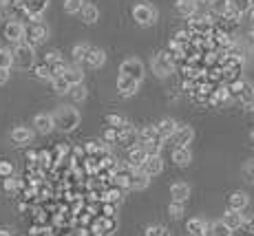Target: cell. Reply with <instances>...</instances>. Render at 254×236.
<instances>
[{"label": "cell", "mask_w": 254, "mask_h": 236, "mask_svg": "<svg viewBox=\"0 0 254 236\" xmlns=\"http://www.w3.org/2000/svg\"><path fill=\"white\" fill-rule=\"evenodd\" d=\"M11 141L18 146H27L33 141V130L27 128V126H16V128L11 130Z\"/></svg>", "instance_id": "cell-13"}, {"label": "cell", "mask_w": 254, "mask_h": 236, "mask_svg": "<svg viewBox=\"0 0 254 236\" xmlns=\"http://www.w3.org/2000/svg\"><path fill=\"white\" fill-rule=\"evenodd\" d=\"M230 7L234 9V11H239V13L243 16V13H246L248 9L252 7V2H250V0H230Z\"/></svg>", "instance_id": "cell-37"}, {"label": "cell", "mask_w": 254, "mask_h": 236, "mask_svg": "<svg viewBox=\"0 0 254 236\" xmlns=\"http://www.w3.org/2000/svg\"><path fill=\"white\" fill-rule=\"evenodd\" d=\"M197 2H199V0H197ZM206 2H210V0H206Z\"/></svg>", "instance_id": "cell-48"}, {"label": "cell", "mask_w": 254, "mask_h": 236, "mask_svg": "<svg viewBox=\"0 0 254 236\" xmlns=\"http://www.w3.org/2000/svg\"><path fill=\"white\" fill-rule=\"evenodd\" d=\"M243 175H246V179L250 181V183H254V159H250L246 164V168H243Z\"/></svg>", "instance_id": "cell-43"}, {"label": "cell", "mask_w": 254, "mask_h": 236, "mask_svg": "<svg viewBox=\"0 0 254 236\" xmlns=\"http://www.w3.org/2000/svg\"><path fill=\"white\" fill-rule=\"evenodd\" d=\"M7 80H9V68H0V84H4Z\"/></svg>", "instance_id": "cell-45"}, {"label": "cell", "mask_w": 254, "mask_h": 236, "mask_svg": "<svg viewBox=\"0 0 254 236\" xmlns=\"http://www.w3.org/2000/svg\"><path fill=\"white\" fill-rule=\"evenodd\" d=\"M230 234H232V230L228 228L223 221H214V223H210L208 230H206V236H230Z\"/></svg>", "instance_id": "cell-27"}, {"label": "cell", "mask_w": 254, "mask_h": 236, "mask_svg": "<svg viewBox=\"0 0 254 236\" xmlns=\"http://www.w3.org/2000/svg\"><path fill=\"white\" fill-rule=\"evenodd\" d=\"M141 172H144L146 177H157V175H162L164 172V161H162V157H146V161L141 164Z\"/></svg>", "instance_id": "cell-9"}, {"label": "cell", "mask_w": 254, "mask_h": 236, "mask_svg": "<svg viewBox=\"0 0 254 236\" xmlns=\"http://www.w3.org/2000/svg\"><path fill=\"white\" fill-rule=\"evenodd\" d=\"M150 183V177H146L141 170H135L133 175H130V188L133 190H146Z\"/></svg>", "instance_id": "cell-26"}, {"label": "cell", "mask_w": 254, "mask_h": 236, "mask_svg": "<svg viewBox=\"0 0 254 236\" xmlns=\"http://www.w3.org/2000/svg\"><path fill=\"white\" fill-rule=\"evenodd\" d=\"M239 100H241V104L246 106V111H254V86L250 82H243L241 93H239Z\"/></svg>", "instance_id": "cell-19"}, {"label": "cell", "mask_w": 254, "mask_h": 236, "mask_svg": "<svg viewBox=\"0 0 254 236\" xmlns=\"http://www.w3.org/2000/svg\"><path fill=\"white\" fill-rule=\"evenodd\" d=\"M144 64H141V60H137V58H128V60H124L122 62V66H120V75L122 77H128V80H133V82H139L144 80Z\"/></svg>", "instance_id": "cell-5"}, {"label": "cell", "mask_w": 254, "mask_h": 236, "mask_svg": "<svg viewBox=\"0 0 254 236\" xmlns=\"http://www.w3.org/2000/svg\"><path fill=\"white\" fill-rule=\"evenodd\" d=\"M0 18H2V9H0Z\"/></svg>", "instance_id": "cell-47"}, {"label": "cell", "mask_w": 254, "mask_h": 236, "mask_svg": "<svg viewBox=\"0 0 254 236\" xmlns=\"http://www.w3.org/2000/svg\"><path fill=\"white\" fill-rule=\"evenodd\" d=\"M62 77L69 82V86H75V84H82V82H84V71H82L80 64H66Z\"/></svg>", "instance_id": "cell-12"}, {"label": "cell", "mask_w": 254, "mask_h": 236, "mask_svg": "<svg viewBox=\"0 0 254 236\" xmlns=\"http://www.w3.org/2000/svg\"><path fill=\"white\" fill-rule=\"evenodd\" d=\"M33 73H36V77H38V80H49V82L53 80V73H51V68H49L47 64L36 66V68H33Z\"/></svg>", "instance_id": "cell-36"}, {"label": "cell", "mask_w": 254, "mask_h": 236, "mask_svg": "<svg viewBox=\"0 0 254 236\" xmlns=\"http://www.w3.org/2000/svg\"><path fill=\"white\" fill-rule=\"evenodd\" d=\"M250 144H252V146H254V130H252V132H250Z\"/></svg>", "instance_id": "cell-46"}, {"label": "cell", "mask_w": 254, "mask_h": 236, "mask_svg": "<svg viewBox=\"0 0 254 236\" xmlns=\"http://www.w3.org/2000/svg\"><path fill=\"white\" fill-rule=\"evenodd\" d=\"M133 18L137 24H141V27H153L159 18V11L155 7H150V4L141 2L137 7H133Z\"/></svg>", "instance_id": "cell-4"}, {"label": "cell", "mask_w": 254, "mask_h": 236, "mask_svg": "<svg viewBox=\"0 0 254 236\" xmlns=\"http://www.w3.org/2000/svg\"><path fill=\"white\" fill-rule=\"evenodd\" d=\"M146 236H170L168 232V228L162 223H153V225H148L146 228Z\"/></svg>", "instance_id": "cell-35"}, {"label": "cell", "mask_w": 254, "mask_h": 236, "mask_svg": "<svg viewBox=\"0 0 254 236\" xmlns=\"http://www.w3.org/2000/svg\"><path fill=\"white\" fill-rule=\"evenodd\" d=\"M51 117H53V126L60 128L62 132H71L80 126V113L73 106H58V111Z\"/></svg>", "instance_id": "cell-1"}, {"label": "cell", "mask_w": 254, "mask_h": 236, "mask_svg": "<svg viewBox=\"0 0 254 236\" xmlns=\"http://www.w3.org/2000/svg\"><path fill=\"white\" fill-rule=\"evenodd\" d=\"M89 51H91L89 44H75V47H73V51H71L73 64H82V62L86 60V56H89Z\"/></svg>", "instance_id": "cell-28"}, {"label": "cell", "mask_w": 254, "mask_h": 236, "mask_svg": "<svg viewBox=\"0 0 254 236\" xmlns=\"http://www.w3.org/2000/svg\"><path fill=\"white\" fill-rule=\"evenodd\" d=\"M69 95H71V100H73V102H84V100H86V95H89V91H86V86H84V84H75V86H71V88H69Z\"/></svg>", "instance_id": "cell-32"}, {"label": "cell", "mask_w": 254, "mask_h": 236, "mask_svg": "<svg viewBox=\"0 0 254 236\" xmlns=\"http://www.w3.org/2000/svg\"><path fill=\"white\" fill-rule=\"evenodd\" d=\"M18 185H20V181H18L16 177H7V179H4V190H7V192H16Z\"/></svg>", "instance_id": "cell-41"}, {"label": "cell", "mask_w": 254, "mask_h": 236, "mask_svg": "<svg viewBox=\"0 0 254 236\" xmlns=\"http://www.w3.org/2000/svg\"><path fill=\"white\" fill-rule=\"evenodd\" d=\"M80 16H82V22L84 24H95L97 20H100V11H97V7L95 4H82V9H80Z\"/></svg>", "instance_id": "cell-22"}, {"label": "cell", "mask_w": 254, "mask_h": 236, "mask_svg": "<svg viewBox=\"0 0 254 236\" xmlns=\"http://www.w3.org/2000/svg\"><path fill=\"white\" fill-rule=\"evenodd\" d=\"M141 148L148 157H159V152H162V139H153V141H146V144H141Z\"/></svg>", "instance_id": "cell-31"}, {"label": "cell", "mask_w": 254, "mask_h": 236, "mask_svg": "<svg viewBox=\"0 0 254 236\" xmlns=\"http://www.w3.org/2000/svg\"><path fill=\"white\" fill-rule=\"evenodd\" d=\"M104 62H106V53L102 51V49H97V47H91V51H89V56H86L84 64H89L93 68H100Z\"/></svg>", "instance_id": "cell-20"}, {"label": "cell", "mask_w": 254, "mask_h": 236, "mask_svg": "<svg viewBox=\"0 0 254 236\" xmlns=\"http://www.w3.org/2000/svg\"><path fill=\"white\" fill-rule=\"evenodd\" d=\"M248 208V194L246 192H232L230 199H228V210H237V212H243Z\"/></svg>", "instance_id": "cell-21"}, {"label": "cell", "mask_w": 254, "mask_h": 236, "mask_svg": "<svg viewBox=\"0 0 254 236\" xmlns=\"http://www.w3.org/2000/svg\"><path fill=\"white\" fill-rule=\"evenodd\" d=\"M49 38V29L47 24H42L40 20H31L29 24H24V44L29 47H38Z\"/></svg>", "instance_id": "cell-2"}, {"label": "cell", "mask_w": 254, "mask_h": 236, "mask_svg": "<svg viewBox=\"0 0 254 236\" xmlns=\"http://www.w3.org/2000/svg\"><path fill=\"white\" fill-rule=\"evenodd\" d=\"M16 2H18V0H16Z\"/></svg>", "instance_id": "cell-50"}, {"label": "cell", "mask_w": 254, "mask_h": 236, "mask_svg": "<svg viewBox=\"0 0 254 236\" xmlns=\"http://www.w3.org/2000/svg\"><path fill=\"white\" fill-rule=\"evenodd\" d=\"M11 56H13V66L22 68V71H27V68L33 66V62H36V53H33V47H29V44H16V49H11Z\"/></svg>", "instance_id": "cell-3"}, {"label": "cell", "mask_w": 254, "mask_h": 236, "mask_svg": "<svg viewBox=\"0 0 254 236\" xmlns=\"http://www.w3.org/2000/svg\"><path fill=\"white\" fill-rule=\"evenodd\" d=\"M33 126H36V130L40 132V135H49L56 126H53V117L49 115V113H40V115L33 117Z\"/></svg>", "instance_id": "cell-15"}, {"label": "cell", "mask_w": 254, "mask_h": 236, "mask_svg": "<svg viewBox=\"0 0 254 236\" xmlns=\"http://www.w3.org/2000/svg\"><path fill=\"white\" fill-rule=\"evenodd\" d=\"M51 84H53V91H56L58 95H64V93H69V88H71L69 82H66L62 75H56V77H53Z\"/></svg>", "instance_id": "cell-33"}, {"label": "cell", "mask_w": 254, "mask_h": 236, "mask_svg": "<svg viewBox=\"0 0 254 236\" xmlns=\"http://www.w3.org/2000/svg\"><path fill=\"white\" fill-rule=\"evenodd\" d=\"M137 88L139 84L137 82H133V80H128V77H117V93H120L122 97H133L135 93H137Z\"/></svg>", "instance_id": "cell-16"}, {"label": "cell", "mask_w": 254, "mask_h": 236, "mask_svg": "<svg viewBox=\"0 0 254 236\" xmlns=\"http://www.w3.org/2000/svg\"><path fill=\"white\" fill-rule=\"evenodd\" d=\"M146 157H148V155L144 152V148H141V146H135V148L128 150V161H126V164H128L133 170H139L141 164L146 161Z\"/></svg>", "instance_id": "cell-18"}, {"label": "cell", "mask_w": 254, "mask_h": 236, "mask_svg": "<svg viewBox=\"0 0 254 236\" xmlns=\"http://www.w3.org/2000/svg\"><path fill=\"white\" fill-rule=\"evenodd\" d=\"M177 128H179V124L175 119H170V117H166V119H162L157 126H155V130H157V135H159V139H162V141L173 139L175 132H177Z\"/></svg>", "instance_id": "cell-10"}, {"label": "cell", "mask_w": 254, "mask_h": 236, "mask_svg": "<svg viewBox=\"0 0 254 236\" xmlns=\"http://www.w3.org/2000/svg\"><path fill=\"white\" fill-rule=\"evenodd\" d=\"M168 214L173 216V219H182L184 216V203H175L173 201V203L168 205Z\"/></svg>", "instance_id": "cell-40"}, {"label": "cell", "mask_w": 254, "mask_h": 236, "mask_svg": "<svg viewBox=\"0 0 254 236\" xmlns=\"http://www.w3.org/2000/svg\"><path fill=\"white\" fill-rule=\"evenodd\" d=\"M4 38L13 44L24 42V24L18 22V20H9L4 24Z\"/></svg>", "instance_id": "cell-8"}, {"label": "cell", "mask_w": 254, "mask_h": 236, "mask_svg": "<svg viewBox=\"0 0 254 236\" xmlns=\"http://www.w3.org/2000/svg\"><path fill=\"white\" fill-rule=\"evenodd\" d=\"M173 161H175V166H179V168H186V166L192 161V152H190V148H175Z\"/></svg>", "instance_id": "cell-25"}, {"label": "cell", "mask_w": 254, "mask_h": 236, "mask_svg": "<svg viewBox=\"0 0 254 236\" xmlns=\"http://www.w3.org/2000/svg\"><path fill=\"white\" fill-rule=\"evenodd\" d=\"M197 9H199L197 0H177V4H175V11H177L182 18L197 16Z\"/></svg>", "instance_id": "cell-14"}, {"label": "cell", "mask_w": 254, "mask_h": 236, "mask_svg": "<svg viewBox=\"0 0 254 236\" xmlns=\"http://www.w3.org/2000/svg\"><path fill=\"white\" fill-rule=\"evenodd\" d=\"M13 66V56H11V49H4L0 47V68H11Z\"/></svg>", "instance_id": "cell-34"}, {"label": "cell", "mask_w": 254, "mask_h": 236, "mask_svg": "<svg viewBox=\"0 0 254 236\" xmlns=\"http://www.w3.org/2000/svg\"><path fill=\"white\" fill-rule=\"evenodd\" d=\"M190 44V33L188 31H177L173 36V40H170V47L175 49H186Z\"/></svg>", "instance_id": "cell-30"}, {"label": "cell", "mask_w": 254, "mask_h": 236, "mask_svg": "<svg viewBox=\"0 0 254 236\" xmlns=\"http://www.w3.org/2000/svg\"><path fill=\"white\" fill-rule=\"evenodd\" d=\"M82 0H64V11L66 13H80V9H82Z\"/></svg>", "instance_id": "cell-39"}, {"label": "cell", "mask_w": 254, "mask_h": 236, "mask_svg": "<svg viewBox=\"0 0 254 236\" xmlns=\"http://www.w3.org/2000/svg\"><path fill=\"white\" fill-rule=\"evenodd\" d=\"M106 121H109L111 128H115V130L128 124V119H126V117H122V115H109V117H106Z\"/></svg>", "instance_id": "cell-38"}, {"label": "cell", "mask_w": 254, "mask_h": 236, "mask_svg": "<svg viewBox=\"0 0 254 236\" xmlns=\"http://www.w3.org/2000/svg\"><path fill=\"white\" fill-rule=\"evenodd\" d=\"M106 199L111 201V205L120 203V201H122V192H120V190H111V192H106Z\"/></svg>", "instance_id": "cell-44"}, {"label": "cell", "mask_w": 254, "mask_h": 236, "mask_svg": "<svg viewBox=\"0 0 254 236\" xmlns=\"http://www.w3.org/2000/svg\"><path fill=\"white\" fill-rule=\"evenodd\" d=\"M170 196H173L175 203H186L190 199V185L188 183H173L170 185Z\"/></svg>", "instance_id": "cell-17"}, {"label": "cell", "mask_w": 254, "mask_h": 236, "mask_svg": "<svg viewBox=\"0 0 254 236\" xmlns=\"http://www.w3.org/2000/svg\"><path fill=\"white\" fill-rule=\"evenodd\" d=\"M206 221L201 219H190L188 223H186V232H188V236H206Z\"/></svg>", "instance_id": "cell-23"}, {"label": "cell", "mask_w": 254, "mask_h": 236, "mask_svg": "<svg viewBox=\"0 0 254 236\" xmlns=\"http://www.w3.org/2000/svg\"><path fill=\"white\" fill-rule=\"evenodd\" d=\"M0 177H13V166L9 164V161H0Z\"/></svg>", "instance_id": "cell-42"}, {"label": "cell", "mask_w": 254, "mask_h": 236, "mask_svg": "<svg viewBox=\"0 0 254 236\" xmlns=\"http://www.w3.org/2000/svg\"><path fill=\"white\" fill-rule=\"evenodd\" d=\"M22 7V13H27L29 20H40V16L47 11L49 0H18Z\"/></svg>", "instance_id": "cell-7"}, {"label": "cell", "mask_w": 254, "mask_h": 236, "mask_svg": "<svg viewBox=\"0 0 254 236\" xmlns=\"http://www.w3.org/2000/svg\"><path fill=\"white\" fill-rule=\"evenodd\" d=\"M223 223H226L230 230L243 228V212H237V210H228V212L223 214Z\"/></svg>", "instance_id": "cell-24"}, {"label": "cell", "mask_w": 254, "mask_h": 236, "mask_svg": "<svg viewBox=\"0 0 254 236\" xmlns=\"http://www.w3.org/2000/svg\"><path fill=\"white\" fill-rule=\"evenodd\" d=\"M250 2H252V4H254V0H250Z\"/></svg>", "instance_id": "cell-49"}, {"label": "cell", "mask_w": 254, "mask_h": 236, "mask_svg": "<svg viewBox=\"0 0 254 236\" xmlns=\"http://www.w3.org/2000/svg\"><path fill=\"white\" fill-rule=\"evenodd\" d=\"M210 9H212L214 16H226L228 9H230V0H210Z\"/></svg>", "instance_id": "cell-29"}, {"label": "cell", "mask_w": 254, "mask_h": 236, "mask_svg": "<svg viewBox=\"0 0 254 236\" xmlns=\"http://www.w3.org/2000/svg\"><path fill=\"white\" fill-rule=\"evenodd\" d=\"M173 71H175V62H173V58H170V53L168 51L157 53L155 60H153V73L157 77H168Z\"/></svg>", "instance_id": "cell-6"}, {"label": "cell", "mask_w": 254, "mask_h": 236, "mask_svg": "<svg viewBox=\"0 0 254 236\" xmlns=\"http://www.w3.org/2000/svg\"><path fill=\"white\" fill-rule=\"evenodd\" d=\"M173 139H175V144H177V148H188L194 139V130L190 128V126L179 124V128H177V132H175Z\"/></svg>", "instance_id": "cell-11"}]
</instances>
